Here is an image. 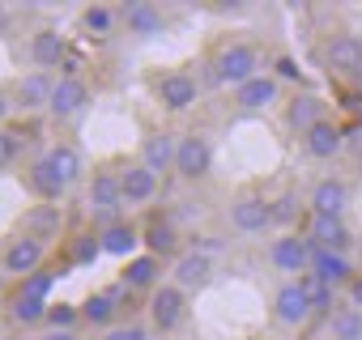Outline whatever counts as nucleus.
<instances>
[{
    "label": "nucleus",
    "instance_id": "obj_19",
    "mask_svg": "<svg viewBox=\"0 0 362 340\" xmlns=\"http://www.w3.org/2000/svg\"><path fill=\"white\" fill-rule=\"evenodd\" d=\"M175 153H179V136L175 132H149L141 140V166H149L153 175H166V170H175Z\"/></svg>",
    "mask_w": 362,
    "mask_h": 340
},
{
    "label": "nucleus",
    "instance_id": "obj_46",
    "mask_svg": "<svg viewBox=\"0 0 362 340\" xmlns=\"http://www.w3.org/2000/svg\"><path fill=\"white\" fill-rule=\"evenodd\" d=\"M5 26H9V9H5V5H0V30H5Z\"/></svg>",
    "mask_w": 362,
    "mask_h": 340
},
{
    "label": "nucleus",
    "instance_id": "obj_44",
    "mask_svg": "<svg viewBox=\"0 0 362 340\" xmlns=\"http://www.w3.org/2000/svg\"><path fill=\"white\" fill-rule=\"evenodd\" d=\"M9 111H13V94H9V90H0V128H5Z\"/></svg>",
    "mask_w": 362,
    "mask_h": 340
},
{
    "label": "nucleus",
    "instance_id": "obj_25",
    "mask_svg": "<svg viewBox=\"0 0 362 340\" xmlns=\"http://www.w3.org/2000/svg\"><path fill=\"white\" fill-rule=\"evenodd\" d=\"M230 94H235V107H239V111H264V107H273V102H277L281 81H277L273 73H260V77H252L247 85L230 90Z\"/></svg>",
    "mask_w": 362,
    "mask_h": 340
},
{
    "label": "nucleus",
    "instance_id": "obj_35",
    "mask_svg": "<svg viewBox=\"0 0 362 340\" xmlns=\"http://www.w3.org/2000/svg\"><path fill=\"white\" fill-rule=\"evenodd\" d=\"M43 323H47V332H77V323H81V306H73V302H52Z\"/></svg>",
    "mask_w": 362,
    "mask_h": 340
},
{
    "label": "nucleus",
    "instance_id": "obj_37",
    "mask_svg": "<svg viewBox=\"0 0 362 340\" xmlns=\"http://www.w3.org/2000/svg\"><path fill=\"white\" fill-rule=\"evenodd\" d=\"M269 205H273V226H294V221L303 217V205H298L294 192H281V196L269 200Z\"/></svg>",
    "mask_w": 362,
    "mask_h": 340
},
{
    "label": "nucleus",
    "instance_id": "obj_48",
    "mask_svg": "<svg viewBox=\"0 0 362 340\" xmlns=\"http://www.w3.org/2000/svg\"><path fill=\"white\" fill-rule=\"evenodd\" d=\"M0 340H18V336H0Z\"/></svg>",
    "mask_w": 362,
    "mask_h": 340
},
{
    "label": "nucleus",
    "instance_id": "obj_3",
    "mask_svg": "<svg viewBox=\"0 0 362 340\" xmlns=\"http://www.w3.org/2000/svg\"><path fill=\"white\" fill-rule=\"evenodd\" d=\"M320 60L328 68V77H341V81H354L362 73V39L349 35V30H337L320 43Z\"/></svg>",
    "mask_w": 362,
    "mask_h": 340
},
{
    "label": "nucleus",
    "instance_id": "obj_26",
    "mask_svg": "<svg viewBox=\"0 0 362 340\" xmlns=\"http://www.w3.org/2000/svg\"><path fill=\"white\" fill-rule=\"evenodd\" d=\"M311 272H320L332 289H349L354 277H358L345 255H332V251H320V247H311Z\"/></svg>",
    "mask_w": 362,
    "mask_h": 340
},
{
    "label": "nucleus",
    "instance_id": "obj_41",
    "mask_svg": "<svg viewBox=\"0 0 362 340\" xmlns=\"http://www.w3.org/2000/svg\"><path fill=\"white\" fill-rule=\"evenodd\" d=\"M273 77H277V81H303V68H298V60H294V56H277Z\"/></svg>",
    "mask_w": 362,
    "mask_h": 340
},
{
    "label": "nucleus",
    "instance_id": "obj_27",
    "mask_svg": "<svg viewBox=\"0 0 362 340\" xmlns=\"http://www.w3.org/2000/svg\"><path fill=\"white\" fill-rule=\"evenodd\" d=\"M158 277H162V260L158 255H132L128 264H124V272H119V285H128L132 293H141V289H158Z\"/></svg>",
    "mask_w": 362,
    "mask_h": 340
},
{
    "label": "nucleus",
    "instance_id": "obj_9",
    "mask_svg": "<svg viewBox=\"0 0 362 340\" xmlns=\"http://www.w3.org/2000/svg\"><path fill=\"white\" fill-rule=\"evenodd\" d=\"M149 323L153 332H175L179 323H184V310H188V293L184 289H175V285H158L149 293Z\"/></svg>",
    "mask_w": 362,
    "mask_h": 340
},
{
    "label": "nucleus",
    "instance_id": "obj_2",
    "mask_svg": "<svg viewBox=\"0 0 362 340\" xmlns=\"http://www.w3.org/2000/svg\"><path fill=\"white\" fill-rule=\"evenodd\" d=\"M86 200H90V217L98 221V230L124 221V188H119V170L115 166H98L90 175V188H86Z\"/></svg>",
    "mask_w": 362,
    "mask_h": 340
},
{
    "label": "nucleus",
    "instance_id": "obj_31",
    "mask_svg": "<svg viewBox=\"0 0 362 340\" xmlns=\"http://www.w3.org/2000/svg\"><path fill=\"white\" fill-rule=\"evenodd\" d=\"M294 281L303 285V293H307V302H311V310H315V315H328V310H332L337 289H332L320 272H311V268H307V272H303V277H294Z\"/></svg>",
    "mask_w": 362,
    "mask_h": 340
},
{
    "label": "nucleus",
    "instance_id": "obj_16",
    "mask_svg": "<svg viewBox=\"0 0 362 340\" xmlns=\"http://www.w3.org/2000/svg\"><path fill=\"white\" fill-rule=\"evenodd\" d=\"M30 60L47 73V68H64L69 64V39L56 26H43L30 35Z\"/></svg>",
    "mask_w": 362,
    "mask_h": 340
},
{
    "label": "nucleus",
    "instance_id": "obj_14",
    "mask_svg": "<svg viewBox=\"0 0 362 340\" xmlns=\"http://www.w3.org/2000/svg\"><path fill=\"white\" fill-rule=\"evenodd\" d=\"M90 107V85L81 81V77H69V73H60L56 77V90H52V115L56 119H73V115H81Z\"/></svg>",
    "mask_w": 362,
    "mask_h": 340
},
{
    "label": "nucleus",
    "instance_id": "obj_7",
    "mask_svg": "<svg viewBox=\"0 0 362 340\" xmlns=\"http://www.w3.org/2000/svg\"><path fill=\"white\" fill-rule=\"evenodd\" d=\"M230 226L239 234H264V230H273V205L260 192H239L230 200Z\"/></svg>",
    "mask_w": 362,
    "mask_h": 340
},
{
    "label": "nucleus",
    "instance_id": "obj_11",
    "mask_svg": "<svg viewBox=\"0 0 362 340\" xmlns=\"http://www.w3.org/2000/svg\"><path fill=\"white\" fill-rule=\"evenodd\" d=\"M52 90H56V77L43 73V68H35V73L18 77V85H13V107L26 111V115H39V111L52 107Z\"/></svg>",
    "mask_w": 362,
    "mask_h": 340
},
{
    "label": "nucleus",
    "instance_id": "obj_40",
    "mask_svg": "<svg viewBox=\"0 0 362 340\" xmlns=\"http://www.w3.org/2000/svg\"><path fill=\"white\" fill-rule=\"evenodd\" d=\"M103 340H149V332L141 323H115V327L103 332Z\"/></svg>",
    "mask_w": 362,
    "mask_h": 340
},
{
    "label": "nucleus",
    "instance_id": "obj_36",
    "mask_svg": "<svg viewBox=\"0 0 362 340\" xmlns=\"http://www.w3.org/2000/svg\"><path fill=\"white\" fill-rule=\"evenodd\" d=\"M94 255H103V238H98V230L77 234V238H73V247H69V264H90Z\"/></svg>",
    "mask_w": 362,
    "mask_h": 340
},
{
    "label": "nucleus",
    "instance_id": "obj_17",
    "mask_svg": "<svg viewBox=\"0 0 362 340\" xmlns=\"http://www.w3.org/2000/svg\"><path fill=\"white\" fill-rule=\"evenodd\" d=\"M141 243H145V255H158V260H179V230L170 217L153 213L145 226H141Z\"/></svg>",
    "mask_w": 362,
    "mask_h": 340
},
{
    "label": "nucleus",
    "instance_id": "obj_10",
    "mask_svg": "<svg viewBox=\"0 0 362 340\" xmlns=\"http://www.w3.org/2000/svg\"><path fill=\"white\" fill-rule=\"evenodd\" d=\"M269 264H273L277 272H286L290 281L303 277V272L311 268V243H307V234H281V238H273Z\"/></svg>",
    "mask_w": 362,
    "mask_h": 340
},
{
    "label": "nucleus",
    "instance_id": "obj_38",
    "mask_svg": "<svg viewBox=\"0 0 362 340\" xmlns=\"http://www.w3.org/2000/svg\"><path fill=\"white\" fill-rule=\"evenodd\" d=\"M52 281H56V272H30V277H22V285H18V293L22 298H39V302H47V293H52Z\"/></svg>",
    "mask_w": 362,
    "mask_h": 340
},
{
    "label": "nucleus",
    "instance_id": "obj_50",
    "mask_svg": "<svg viewBox=\"0 0 362 340\" xmlns=\"http://www.w3.org/2000/svg\"><path fill=\"white\" fill-rule=\"evenodd\" d=\"M358 123H362V119H358Z\"/></svg>",
    "mask_w": 362,
    "mask_h": 340
},
{
    "label": "nucleus",
    "instance_id": "obj_1",
    "mask_svg": "<svg viewBox=\"0 0 362 340\" xmlns=\"http://www.w3.org/2000/svg\"><path fill=\"white\" fill-rule=\"evenodd\" d=\"M252 77H260V51H256L252 43H243V39H226V43L214 51V60H209V81L239 90V85H247Z\"/></svg>",
    "mask_w": 362,
    "mask_h": 340
},
{
    "label": "nucleus",
    "instance_id": "obj_47",
    "mask_svg": "<svg viewBox=\"0 0 362 340\" xmlns=\"http://www.w3.org/2000/svg\"><path fill=\"white\" fill-rule=\"evenodd\" d=\"M354 90H362V73H358V77H354Z\"/></svg>",
    "mask_w": 362,
    "mask_h": 340
},
{
    "label": "nucleus",
    "instance_id": "obj_18",
    "mask_svg": "<svg viewBox=\"0 0 362 340\" xmlns=\"http://www.w3.org/2000/svg\"><path fill=\"white\" fill-rule=\"evenodd\" d=\"M119 22L128 26V35L136 39H153L166 30V18L158 5H149V0H128V5H119Z\"/></svg>",
    "mask_w": 362,
    "mask_h": 340
},
{
    "label": "nucleus",
    "instance_id": "obj_39",
    "mask_svg": "<svg viewBox=\"0 0 362 340\" xmlns=\"http://www.w3.org/2000/svg\"><path fill=\"white\" fill-rule=\"evenodd\" d=\"M18 153H22V132L0 128V170L13 166V162H18Z\"/></svg>",
    "mask_w": 362,
    "mask_h": 340
},
{
    "label": "nucleus",
    "instance_id": "obj_6",
    "mask_svg": "<svg viewBox=\"0 0 362 340\" xmlns=\"http://www.w3.org/2000/svg\"><path fill=\"white\" fill-rule=\"evenodd\" d=\"M281 119H286V128H290V132L307 136L315 123H324V119H328V102H324L315 90H294V94L286 98V111H281Z\"/></svg>",
    "mask_w": 362,
    "mask_h": 340
},
{
    "label": "nucleus",
    "instance_id": "obj_5",
    "mask_svg": "<svg viewBox=\"0 0 362 340\" xmlns=\"http://www.w3.org/2000/svg\"><path fill=\"white\" fill-rule=\"evenodd\" d=\"M197 94H201V85H197V77L192 73H184V68H170V73H162V77H153V98L166 107V111H188V107H197Z\"/></svg>",
    "mask_w": 362,
    "mask_h": 340
},
{
    "label": "nucleus",
    "instance_id": "obj_24",
    "mask_svg": "<svg viewBox=\"0 0 362 340\" xmlns=\"http://www.w3.org/2000/svg\"><path fill=\"white\" fill-rule=\"evenodd\" d=\"M307 243L320 247V251L345 255V251H349V226H345L341 217H311V221H307Z\"/></svg>",
    "mask_w": 362,
    "mask_h": 340
},
{
    "label": "nucleus",
    "instance_id": "obj_12",
    "mask_svg": "<svg viewBox=\"0 0 362 340\" xmlns=\"http://www.w3.org/2000/svg\"><path fill=\"white\" fill-rule=\"evenodd\" d=\"M43 260H47V243L18 234V238L5 247V255H0V268H5L9 277H30V272L43 268Z\"/></svg>",
    "mask_w": 362,
    "mask_h": 340
},
{
    "label": "nucleus",
    "instance_id": "obj_43",
    "mask_svg": "<svg viewBox=\"0 0 362 340\" xmlns=\"http://www.w3.org/2000/svg\"><path fill=\"white\" fill-rule=\"evenodd\" d=\"M345 293H349V306H354V310H362V272L354 277V285H349Z\"/></svg>",
    "mask_w": 362,
    "mask_h": 340
},
{
    "label": "nucleus",
    "instance_id": "obj_32",
    "mask_svg": "<svg viewBox=\"0 0 362 340\" xmlns=\"http://www.w3.org/2000/svg\"><path fill=\"white\" fill-rule=\"evenodd\" d=\"M115 22H119V9H111V5H86V9H81V26H86L94 39H107V35L115 30Z\"/></svg>",
    "mask_w": 362,
    "mask_h": 340
},
{
    "label": "nucleus",
    "instance_id": "obj_29",
    "mask_svg": "<svg viewBox=\"0 0 362 340\" xmlns=\"http://www.w3.org/2000/svg\"><path fill=\"white\" fill-rule=\"evenodd\" d=\"M115 315H119V306H115V298L103 289V293H90L86 302H81V323H90V327H115Z\"/></svg>",
    "mask_w": 362,
    "mask_h": 340
},
{
    "label": "nucleus",
    "instance_id": "obj_20",
    "mask_svg": "<svg viewBox=\"0 0 362 340\" xmlns=\"http://www.w3.org/2000/svg\"><path fill=\"white\" fill-rule=\"evenodd\" d=\"M119 188H124V205H149L158 196V175L141 162L119 166Z\"/></svg>",
    "mask_w": 362,
    "mask_h": 340
},
{
    "label": "nucleus",
    "instance_id": "obj_21",
    "mask_svg": "<svg viewBox=\"0 0 362 340\" xmlns=\"http://www.w3.org/2000/svg\"><path fill=\"white\" fill-rule=\"evenodd\" d=\"M303 149H307V157H315V162H332V157L345 149V128H341L337 119H324V123H315V128L303 136Z\"/></svg>",
    "mask_w": 362,
    "mask_h": 340
},
{
    "label": "nucleus",
    "instance_id": "obj_30",
    "mask_svg": "<svg viewBox=\"0 0 362 340\" xmlns=\"http://www.w3.org/2000/svg\"><path fill=\"white\" fill-rule=\"evenodd\" d=\"M98 238H103V251L107 255H132V247L141 243V230L132 221H115V226L98 230Z\"/></svg>",
    "mask_w": 362,
    "mask_h": 340
},
{
    "label": "nucleus",
    "instance_id": "obj_15",
    "mask_svg": "<svg viewBox=\"0 0 362 340\" xmlns=\"http://www.w3.org/2000/svg\"><path fill=\"white\" fill-rule=\"evenodd\" d=\"M26 188H30V196H35L39 205H60V196L69 192V188H64V179L52 170L47 153H43V157H35V162L26 166Z\"/></svg>",
    "mask_w": 362,
    "mask_h": 340
},
{
    "label": "nucleus",
    "instance_id": "obj_42",
    "mask_svg": "<svg viewBox=\"0 0 362 340\" xmlns=\"http://www.w3.org/2000/svg\"><path fill=\"white\" fill-rule=\"evenodd\" d=\"M345 149L362 157V123H354V128H345Z\"/></svg>",
    "mask_w": 362,
    "mask_h": 340
},
{
    "label": "nucleus",
    "instance_id": "obj_4",
    "mask_svg": "<svg viewBox=\"0 0 362 340\" xmlns=\"http://www.w3.org/2000/svg\"><path fill=\"white\" fill-rule=\"evenodd\" d=\"M214 170V145L201 132H184L179 136V153H175V175L184 183H201Z\"/></svg>",
    "mask_w": 362,
    "mask_h": 340
},
{
    "label": "nucleus",
    "instance_id": "obj_33",
    "mask_svg": "<svg viewBox=\"0 0 362 340\" xmlns=\"http://www.w3.org/2000/svg\"><path fill=\"white\" fill-rule=\"evenodd\" d=\"M328 332H332V340H362V310H354V306L332 310L328 315Z\"/></svg>",
    "mask_w": 362,
    "mask_h": 340
},
{
    "label": "nucleus",
    "instance_id": "obj_49",
    "mask_svg": "<svg viewBox=\"0 0 362 340\" xmlns=\"http://www.w3.org/2000/svg\"><path fill=\"white\" fill-rule=\"evenodd\" d=\"M0 289H5V277H0Z\"/></svg>",
    "mask_w": 362,
    "mask_h": 340
},
{
    "label": "nucleus",
    "instance_id": "obj_34",
    "mask_svg": "<svg viewBox=\"0 0 362 340\" xmlns=\"http://www.w3.org/2000/svg\"><path fill=\"white\" fill-rule=\"evenodd\" d=\"M47 306L52 302H39V298H22V293H13V302H9V315H13V323H43L47 319Z\"/></svg>",
    "mask_w": 362,
    "mask_h": 340
},
{
    "label": "nucleus",
    "instance_id": "obj_22",
    "mask_svg": "<svg viewBox=\"0 0 362 340\" xmlns=\"http://www.w3.org/2000/svg\"><path fill=\"white\" fill-rule=\"evenodd\" d=\"M345 205H349V188H345V179H320V183L311 188V196H307L311 217H341Z\"/></svg>",
    "mask_w": 362,
    "mask_h": 340
},
{
    "label": "nucleus",
    "instance_id": "obj_28",
    "mask_svg": "<svg viewBox=\"0 0 362 340\" xmlns=\"http://www.w3.org/2000/svg\"><path fill=\"white\" fill-rule=\"evenodd\" d=\"M47 162H52V170L64 179V188H73V183H81V175H86V162H81V153H77V145H69V140H60V145H52L47 149Z\"/></svg>",
    "mask_w": 362,
    "mask_h": 340
},
{
    "label": "nucleus",
    "instance_id": "obj_23",
    "mask_svg": "<svg viewBox=\"0 0 362 340\" xmlns=\"http://www.w3.org/2000/svg\"><path fill=\"white\" fill-rule=\"evenodd\" d=\"M60 230H64V209H60V205H30V209L22 213V234H26V238L52 243Z\"/></svg>",
    "mask_w": 362,
    "mask_h": 340
},
{
    "label": "nucleus",
    "instance_id": "obj_8",
    "mask_svg": "<svg viewBox=\"0 0 362 340\" xmlns=\"http://www.w3.org/2000/svg\"><path fill=\"white\" fill-rule=\"evenodd\" d=\"M214 281V260L209 251H179V260L170 264V285L184 289V293H201L205 285Z\"/></svg>",
    "mask_w": 362,
    "mask_h": 340
},
{
    "label": "nucleus",
    "instance_id": "obj_45",
    "mask_svg": "<svg viewBox=\"0 0 362 340\" xmlns=\"http://www.w3.org/2000/svg\"><path fill=\"white\" fill-rule=\"evenodd\" d=\"M39 340H77V332H43Z\"/></svg>",
    "mask_w": 362,
    "mask_h": 340
},
{
    "label": "nucleus",
    "instance_id": "obj_13",
    "mask_svg": "<svg viewBox=\"0 0 362 340\" xmlns=\"http://www.w3.org/2000/svg\"><path fill=\"white\" fill-rule=\"evenodd\" d=\"M311 315H315V310H311L303 285H298V281H281L277 293H273V319H277L281 327H303Z\"/></svg>",
    "mask_w": 362,
    "mask_h": 340
}]
</instances>
